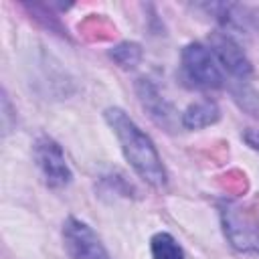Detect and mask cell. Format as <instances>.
Instances as JSON below:
<instances>
[{"instance_id":"6da1fadb","label":"cell","mask_w":259,"mask_h":259,"mask_svg":"<svg viewBox=\"0 0 259 259\" xmlns=\"http://www.w3.org/2000/svg\"><path fill=\"white\" fill-rule=\"evenodd\" d=\"M105 119L109 127L113 130L121 152L125 160L132 164L136 174L148 182L154 188H164L166 186V170L160 160V154L150 140L148 134H144L134 119H130L119 107H109L105 109Z\"/></svg>"},{"instance_id":"7a4b0ae2","label":"cell","mask_w":259,"mask_h":259,"mask_svg":"<svg viewBox=\"0 0 259 259\" xmlns=\"http://www.w3.org/2000/svg\"><path fill=\"white\" fill-rule=\"evenodd\" d=\"M182 71L186 79L200 89H219L223 85V75L219 71L217 59L210 49L200 42H190L182 51Z\"/></svg>"},{"instance_id":"3957f363","label":"cell","mask_w":259,"mask_h":259,"mask_svg":"<svg viewBox=\"0 0 259 259\" xmlns=\"http://www.w3.org/2000/svg\"><path fill=\"white\" fill-rule=\"evenodd\" d=\"M223 225L233 247L241 251H259V219L243 206H227Z\"/></svg>"},{"instance_id":"277c9868","label":"cell","mask_w":259,"mask_h":259,"mask_svg":"<svg viewBox=\"0 0 259 259\" xmlns=\"http://www.w3.org/2000/svg\"><path fill=\"white\" fill-rule=\"evenodd\" d=\"M34 160L51 188H63L71 182V170L67 166L61 146L51 138H40L34 144Z\"/></svg>"},{"instance_id":"5b68a950","label":"cell","mask_w":259,"mask_h":259,"mask_svg":"<svg viewBox=\"0 0 259 259\" xmlns=\"http://www.w3.org/2000/svg\"><path fill=\"white\" fill-rule=\"evenodd\" d=\"M63 239L71 259H109L95 231L79 219H67L63 227Z\"/></svg>"},{"instance_id":"8992f818","label":"cell","mask_w":259,"mask_h":259,"mask_svg":"<svg viewBox=\"0 0 259 259\" xmlns=\"http://www.w3.org/2000/svg\"><path fill=\"white\" fill-rule=\"evenodd\" d=\"M210 45H212V55L217 57V61L233 75V77H239V79H245L251 75V63L249 59L245 57L243 49L225 32V34H214L210 38Z\"/></svg>"},{"instance_id":"52a82bcc","label":"cell","mask_w":259,"mask_h":259,"mask_svg":"<svg viewBox=\"0 0 259 259\" xmlns=\"http://www.w3.org/2000/svg\"><path fill=\"white\" fill-rule=\"evenodd\" d=\"M138 95H140L142 105L150 111V115H152L158 123L170 127V123H172V119H174V109H172V105L160 95V91H158L148 79H140V81H138Z\"/></svg>"},{"instance_id":"ba28073f","label":"cell","mask_w":259,"mask_h":259,"mask_svg":"<svg viewBox=\"0 0 259 259\" xmlns=\"http://www.w3.org/2000/svg\"><path fill=\"white\" fill-rule=\"evenodd\" d=\"M221 117V111H219V105L214 101H198V103H192L184 109L182 117H180V123L186 127V130H200V127H206V125H212L217 123Z\"/></svg>"},{"instance_id":"9c48e42d","label":"cell","mask_w":259,"mask_h":259,"mask_svg":"<svg viewBox=\"0 0 259 259\" xmlns=\"http://www.w3.org/2000/svg\"><path fill=\"white\" fill-rule=\"evenodd\" d=\"M152 259H184V251L178 241L168 233H156L150 241Z\"/></svg>"},{"instance_id":"30bf717a","label":"cell","mask_w":259,"mask_h":259,"mask_svg":"<svg viewBox=\"0 0 259 259\" xmlns=\"http://www.w3.org/2000/svg\"><path fill=\"white\" fill-rule=\"evenodd\" d=\"M111 59H113L119 67L132 69V67H136V65L140 63V59H142V49H140V45H136V42H121V45H117V47L111 51Z\"/></svg>"},{"instance_id":"8fae6325","label":"cell","mask_w":259,"mask_h":259,"mask_svg":"<svg viewBox=\"0 0 259 259\" xmlns=\"http://www.w3.org/2000/svg\"><path fill=\"white\" fill-rule=\"evenodd\" d=\"M245 138H247V142H249V146H251V148L259 150V132H249Z\"/></svg>"}]
</instances>
